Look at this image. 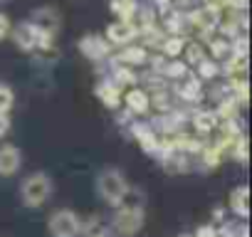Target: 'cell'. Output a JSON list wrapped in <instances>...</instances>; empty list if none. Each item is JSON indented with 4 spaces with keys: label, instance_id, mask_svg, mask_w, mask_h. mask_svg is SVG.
<instances>
[{
    "label": "cell",
    "instance_id": "6da1fadb",
    "mask_svg": "<svg viewBox=\"0 0 252 237\" xmlns=\"http://www.w3.org/2000/svg\"><path fill=\"white\" fill-rule=\"evenodd\" d=\"M52 195V178L47 173H30L20 185V200L25 207H42Z\"/></svg>",
    "mask_w": 252,
    "mask_h": 237
},
{
    "label": "cell",
    "instance_id": "7a4b0ae2",
    "mask_svg": "<svg viewBox=\"0 0 252 237\" xmlns=\"http://www.w3.org/2000/svg\"><path fill=\"white\" fill-rule=\"evenodd\" d=\"M126 190H129V180L124 178L121 171L106 168V171L99 173V178H96V193H99L101 200L109 203L111 207H119V203H121V198H124Z\"/></svg>",
    "mask_w": 252,
    "mask_h": 237
},
{
    "label": "cell",
    "instance_id": "3957f363",
    "mask_svg": "<svg viewBox=\"0 0 252 237\" xmlns=\"http://www.w3.org/2000/svg\"><path fill=\"white\" fill-rule=\"evenodd\" d=\"M30 25L37 30L40 45L42 42H55V37L60 35V28H62V18H60V13L55 8H37L30 15Z\"/></svg>",
    "mask_w": 252,
    "mask_h": 237
},
{
    "label": "cell",
    "instance_id": "277c9868",
    "mask_svg": "<svg viewBox=\"0 0 252 237\" xmlns=\"http://www.w3.org/2000/svg\"><path fill=\"white\" fill-rule=\"evenodd\" d=\"M141 227H144V207H124V205H119V210L114 215V222H111V230L119 237H134Z\"/></svg>",
    "mask_w": 252,
    "mask_h": 237
},
{
    "label": "cell",
    "instance_id": "5b68a950",
    "mask_svg": "<svg viewBox=\"0 0 252 237\" xmlns=\"http://www.w3.org/2000/svg\"><path fill=\"white\" fill-rule=\"evenodd\" d=\"M79 227H82V217L74 210H57L50 215L47 220V230L50 237H79Z\"/></svg>",
    "mask_w": 252,
    "mask_h": 237
},
{
    "label": "cell",
    "instance_id": "8992f818",
    "mask_svg": "<svg viewBox=\"0 0 252 237\" xmlns=\"http://www.w3.org/2000/svg\"><path fill=\"white\" fill-rule=\"evenodd\" d=\"M111 45L101 37V35H84L79 40V52L89 59V62H104L111 57Z\"/></svg>",
    "mask_w": 252,
    "mask_h": 237
},
{
    "label": "cell",
    "instance_id": "52a82bcc",
    "mask_svg": "<svg viewBox=\"0 0 252 237\" xmlns=\"http://www.w3.org/2000/svg\"><path fill=\"white\" fill-rule=\"evenodd\" d=\"M139 37L134 23H126V20H116L106 28V35L104 40L111 45V47H124V45H131L134 40Z\"/></svg>",
    "mask_w": 252,
    "mask_h": 237
},
{
    "label": "cell",
    "instance_id": "ba28073f",
    "mask_svg": "<svg viewBox=\"0 0 252 237\" xmlns=\"http://www.w3.org/2000/svg\"><path fill=\"white\" fill-rule=\"evenodd\" d=\"M131 136L141 144V148L151 156H156L158 151V144H161V134H156V129L151 124H144V121H134L131 124Z\"/></svg>",
    "mask_w": 252,
    "mask_h": 237
},
{
    "label": "cell",
    "instance_id": "9c48e42d",
    "mask_svg": "<svg viewBox=\"0 0 252 237\" xmlns=\"http://www.w3.org/2000/svg\"><path fill=\"white\" fill-rule=\"evenodd\" d=\"M10 37H13L15 47L23 50V52H32V50L40 45V35H37V30L30 25V20L15 25V30H10Z\"/></svg>",
    "mask_w": 252,
    "mask_h": 237
},
{
    "label": "cell",
    "instance_id": "30bf717a",
    "mask_svg": "<svg viewBox=\"0 0 252 237\" xmlns=\"http://www.w3.org/2000/svg\"><path fill=\"white\" fill-rule=\"evenodd\" d=\"M20 166H23V153L18 146H13V144L0 146V176L10 178L20 171Z\"/></svg>",
    "mask_w": 252,
    "mask_h": 237
},
{
    "label": "cell",
    "instance_id": "8fae6325",
    "mask_svg": "<svg viewBox=\"0 0 252 237\" xmlns=\"http://www.w3.org/2000/svg\"><path fill=\"white\" fill-rule=\"evenodd\" d=\"M176 96L183 99L186 104H193V101H200L203 96V82L195 77V74H186L183 79L176 82Z\"/></svg>",
    "mask_w": 252,
    "mask_h": 237
},
{
    "label": "cell",
    "instance_id": "7c38bea8",
    "mask_svg": "<svg viewBox=\"0 0 252 237\" xmlns=\"http://www.w3.org/2000/svg\"><path fill=\"white\" fill-rule=\"evenodd\" d=\"M111 62L116 64H126V67H139L149 62V50L144 45H124L121 52H116L111 57Z\"/></svg>",
    "mask_w": 252,
    "mask_h": 237
},
{
    "label": "cell",
    "instance_id": "4fadbf2b",
    "mask_svg": "<svg viewBox=\"0 0 252 237\" xmlns=\"http://www.w3.org/2000/svg\"><path fill=\"white\" fill-rule=\"evenodd\" d=\"M121 101L126 104V111H129L131 116H144V114H149V91H144V89H136V87H131L129 91H126L124 96H121Z\"/></svg>",
    "mask_w": 252,
    "mask_h": 237
},
{
    "label": "cell",
    "instance_id": "5bb4252c",
    "mask_svg": "<svg viewBox=\"0 0 252 237\" xmlns=\"http://www.w3.org/2000/svg\"><path fill=\"white\" fill-rule=\"evenodd\" d=\"M208 50H210V59H215V62H225L230 55H232V40L230 37H225V35H220V32H215L208 42Z\"/></svg>",
    "mask_w": 252,
    "mask_h": 237
},
{
    "label": "cell",
    "instance_id": "9a60e30c",
    "mask_svg": "<svg viewBox=\"0 0 252 237\" xmlns=\"http://www.w3.org/2000/svg\"><path fill=\"white\" fill-rule=\"evenodd\" d=\"M218 124H220V118H218V114H215L213 109H200V111L193 114V129H195L200 136L213 134V131L218 129Z\"/></svg>",
    "mask_w": 252,
    "mask_h": 237
},
{
    "label": "cell",
    "instance_id": "2e32d148",
    "mask_svg": "<svg viewBox=\"0 0 252 237\" xmlns=\"http://www.w3.org/2000/svg\"><path fill=\"white\" fill-rule=\"evenodd\" d=\"M230 210L237 217H242V220L250 217V188L247 185H237L230 193Z\"/></svg>",
    "mask_w": 252,
    "mask_h": 237
},
{
    "label": "cell",
    "instance_id": "e0dca14e",
    "mask_svg": "<svg viewBox=\"0 0 252 237\" xmlns=\"http://www.w3.org/2000/svg\"><path fill=\"white\" fill-rule=\"evenodd\" d=\"M96 96H99V101H101L106 109H119V106H121V89L114 87L109 79H101V82L96 84Z\"/></svg>",
    "mask_w": 252,
    "mask_h": 237
},
{
    "label": "cell",
    "instance_id": "ac0fdd59",
    "mask_svg": "<svg viewBox=\"0 0 252 237\" xmlns=\"http://www.w3.org/2000/svg\"><path fill=\"white\" fill-rule=\"evenodd\" d=\"M109 82H111L114 87H119V89H124V87H134V84L139 82V74L134 72V67L114 64V62H111V77H109Z\"/></svg>",
    "mask_w": 252,
    "mask_h": 237
},
{
    "label": "cell",
    "instance_id": "d6986e66",
    "mask_svg": "<svg viewBox=\"0 0 252 237\" xmlns=\"http://www.w3.org/2000/svg\"><path fill=\"white\" fill-rule=\"evenodd\" d=\"M109 10L116 20H126V23H131L136 10H139V3L136 0H109Z\"/></svg>",
    "mask_w": 252,
    "mask_h": 237
},
{
    "label": "cell",
    "instance_id": "ffe728a7",
    "mask_svg": "<svg viewBox=\"0 0 252 237\" xmlns=\"http://www.w3.org/2000/svg\"><path fill=\"white\" fill-rule=\"evenodd\" d=\"M149 106L158 114H168L173 109V99H171V89L163 87V89H154V96L149 94Z\"/></svg>",
    "mask_w": 252,
    "mask_h": 237
},
{
    "label": "cell",
    "instance_id": "44dd1931",
    "mask_svg": "<svg viewBox=\"0 0 252 237\" xmlns=\"http://www.w3.org/2000/svg\"><path fill=\"white\" fill-rule=\"evenodd\" d=\"M183 47H186V37H183V35H166L158 50H161L163 57L176 59L178 55H183Z\"/></svg>",
    "mask_w": 252,
    "mask_h": 237
},
{
    "label": "cell",
    "instance_id": "7402d4cb",
    "mask_svg": "<svg viewBox=\"0 0 252 237\" xmlns=\"http://www.w3.org/2000/svg\"><path fill=\"white\" fill-rule=\"evenodd\" d=\"M79 235L82 237H109V225L101 217H89V220L82 222Z\"/></svg>",
    "mask_w": 252,
    "mask_h": 237
},
{
    "label": "cell",
    "instance_id": "603a6c76",
    "mask_svg": "<svg viewBox=\"0 0 252 237\" xmlns=\"http://www.w3.org/2000/svg\"><path fill=\"white\" fill-rule=\"evenodd\" d=\"M163 79H171V82H178V79H183L186 74H188V64L186 62H181L178 57L176 59H166V64L161 67V72H158Z\"/></svg>",
    "mask_w": 252,
    "mask_h": 237
},
{
    "label": "cell",
    "instance_id": "cb8c5ba5",
    "mask_svg": "<svg viewBox=\"0 0 252 237\" xmlns=\"http://www.w3.org/2000/svg\"><path fill=\"white\" fill-rule=\"evenodd\" d=\"M183 55H186V64H198L200 59L208 57V50L200 40H186V47H183Z\"/></svg>",
    "mask_w": 252,
    "mask_h": 237
},
{
    "label": "cell",
    "instance_id": "d4e9b609",
    "mask_svg": "<svg viewBox=\"0 0 252 237\" xmlns=\"http://www.w3.org/2000/svg\"><path fill=\"white\" fill-rule=\"evenodd\" d=\"M32 57H35L40 64H55V62L60 59V50H57L55 42H42V45H37V47L32 50Z\"/></svg>",
    "mask_w": 252,
    "mask_h": 237
},
{
    "label": "cell",
    "instance_id": "484cf974",
    "mask_svg": "<svg viewBox=\"0 0 252 237\" xmlns=\"http://www.w3.org/2000/svg\"><path fill=\"white\" fill-rule=\"evenodd\" d=\"M218 74H220V67H218V62L210 59V57H205V59H200V62L195 64V77H198L200 82H213Z\"/></svg>",
    "mask_w": 252,
    "mask_h": 237
},
{
    "label": "cell",
    "instance_id": "4316f807",
    "mask_svg": "<svg viewBox=\"0 0 252 237\" xmlns=\"http://www.w3.org/2000/svg\"><path fill=\"white\" fill-rule=\"evenodd\" d=\"M200 156H203V166L210 171V168H218L220 163H222V158H225V153L218 148V146H213V144H205L203 148H200Z\"/></svg>",
    "mask_w": 252,
    "mask_h": 237
},
{
    "label": "cell",
    "instance_id": "83f0119b",
    "mask_svg": "<svg viewBox=\"0 0 252 237\" xmlns=\"http://www.w3.org/2000/svg\"><path fill=\"white\" fill-rule=\"evenodd\" d=\"M230 156L240 163H247V136L240 134L235 141H232V148H230Z\"/></svg>",
    "mask_w": 252,
    "mask_h": 237
},
{
    "label": "cell",
    "instance_id": "f1b7e54d",
    "mask_svg": "<svg viewBox=\"0 0 252 237\" xmlns=\"http://www.w3.org/2000/svg\"><path fill=\"white\" fill-rule=\"evenodd\" d=\"M13 104H15V94H13V89H10L8 84H0V111L8 114V111L13 109Z\"/></svg>",
    "mask_w": 252,
    "mask_h": 237
},
{
    "label": "cell",
    "instance_id": "f546056e",
    "mask_svg": "<svg viewBox=\"0 0 252 237\" xmlns=\"http://www.w3.org/2000/svg\"><path fill=\"white\" fill-rule=\"evenodd\" d=\"M10 30H13V23H10V18H8L5 13H0V40H5V37L10 35Z\"/></svg>",
    "mask_w": 252,
    "mask_h": 237
},
{
    "label": "cell",
    "instance_id": "4dcf8cb0",
    "mask_svg": "<svg viewBox=\"0 0 252 237\" xmlns=\"http://www.w3.org/2000/svg\"><path fill=\"white\" fill-rule=\"evenodd\" d=\"M193 237H215V225H213V222H210V225H200Z\"/></svg>",
    "mask_w": 252,
    "mask_h": 237
},
{
    "label": "cell",
    "instance_id": "1f68e13d",
    "mask_svg": "<svg viewBox=\"0 0 252 237\" xmlns=\"http://www.w3.org/2000/svg\"><path fill=\"white\" fill-rule=\"evenodd\" d=\"M8 131H10V116L0 111V139H3Z\"/></svg>",
    "mask_w": 252,
    "mask_h": 237
},
{
    "label": "cell",
    "instance_id": "d6a6232c",
    "mask_svg": "<svg viewBox=\"0 0 252 237\" xmlns=\"http://www.w3.org/2000/svg\"><path fill=\"white\" fill-rule=\"evenodd\" d=\"M237 237H247V227H242V230H240V235H237Z\"/></svg>",
    "mask_w": 252,
    "mask_h": 237
},
{
    "label": "cell",
    "instance_id": "836d02e7",
    "mask_svg": "<svg viewBox=\"0 0 252 237\" xmlns=\"http://www.w3.org/2000/svg\"><path fill=\"white\" fill-rule=\"evenodd\" d=\"M5 3H13V0H0V5H5Z\"/></svg>",
    "mask_w": 252,
    "mask_h": 237
}]
</instances>
